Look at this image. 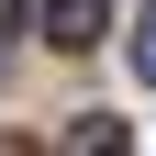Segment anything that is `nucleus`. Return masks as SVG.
<instances>
[{"instance_id":"7ed1b4c3","label":"nucleus","mask_w":156,"mask_h":156,"mask_svg":"<svg viewBox=\"0 0 156 156\" xmlns=\"http://www.w3.org/2000/svg\"><path fill=\"white\" fill-rule=\"evenodd\" d=\"M134 78H156V23H145V34H134Z\"/></svg>"},{"instance_id":"f03ea898","label":"nucleus","mask_w":156,"mask_h":156,"mask_svg":"<svg viewBox=\"0 0 156 156\" xmlns=\"http://www.w3.org/2000/svg\"><path fill=\"white\" fill-rule=\"evenodd\" d=\"M67 156H134V145H123L112 112H78V123H67Z\"/></svg>"},{"instance_id":"f257e3e1","label":"nucleus","mask_w":156,"mask_h":156,"mask_svg":"<svg viewBox=\"0 0 156 156\" xmlns=\"http://www.w3.org/2000/svg\"><path fill=\"white\" fill-rule=\"evenodd\" d=\"M101 23H112V0H56V11H45L56 45H101Z\"/></svg>"},{"instance_id":"20e7f679","label":"nucleus","mask_w":156,"mask_h":156,"mask_svg":"<svg viewBox=\"0 0 156 156\" xmlns=\"http://www.w3.org/2000/svg\"><path fill=\"white\" fill-rule=\"evenodd\" d=\"M23 11H34V0H0V23H23Z\"/></svg>"}]
</instances>
